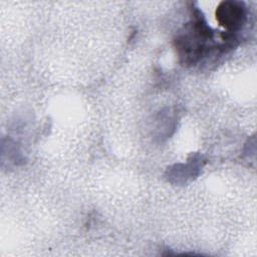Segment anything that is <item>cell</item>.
I'll return each mask as SVG.
<instances>
[{
	"instance_id": "6da1fadb",
	"label": "cell",
	"mask_w": 257,
	"mask_h": 257,
	"mask_svg": "<svg viewBox=\"0 0 257 257\" xmlns=\"http://www.w3.org/2000/svg\"><path fill=\"white\" fill-rule=\"evenodd\" d=\"M213 32L202 16H196L189 23L184 32L176 39V47L180 58L185 64H194L206 56L214 46L212 45Z\"/></svg>"
},
{
	"instance_id": "7a4b0ae2",
	"label": "cell",
	"mask_w": 257,
	"mask_h": 257,
	"mask_svg": "<svg viewBox=\"0 0 257 257\" xmlns=\"http://www.w3.org/2000/svg\"><path fill=\"white\" fill-rule=\"evenodd\" d=\"M216 18L229 33L235 32L245 23L246 10L240 2H223L217 8Z\"/></svg>"
}]
</instances>
